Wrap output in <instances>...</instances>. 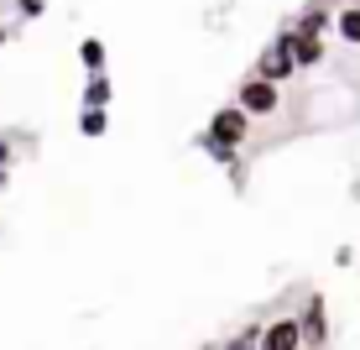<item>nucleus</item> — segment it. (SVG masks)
I'll use <instances>...</instances> for the list:
<instances>
[{"label":"nucleus","instance_id":"1","mask_svg":"<svg viewBox=\"0 0 360 350\" xmlns=\"http://www.w3.org/2000/svg\"><path fill=\"white\" fill-rule=\"evenodd\" d=\"M209 142H219V146H230V152H235V146L245 142V110H240V105H235V110H219L214 126H209Z\"/></svg>","mask_w":360,"mask_h":350},{"label":"nucleus","instance_id":"2","mask_svg":"<svg viewBox=\"0 0 360 350\" xmlns=\"http://www.w3.org/2000/svg\"><path fill=\"white\" fill-rule=\"evenodd\" d=\"M297 345H303V324L297 319H277V324L262 330V345L256 350H297Z\"/></svg>","mask_w":360,"mask_h":350},{"label":"nucleus","instance_id":"3","mask_svg":"<svg viewBox=\"0 0 360 350\" xmlns=\"http://www.w3.org/2000/svg\"><path fill=\"white\" fill-rule=\"evenodd\" d=\"M292 63H297V58H292V32H282V42L262 58V73H256V79H271V84H277V79H288V73H292Z\"/></svg>","mask_w":360,"mask_h":350},{"label":"nucleus","instance_id":"4","mask_svg":"<svg viewBox=\"0 0 360 350\" xmlns=\"http://www.w3.org/2000/svg\"><path fill=\"white\" fill-rule=\"evenodd\" d=\"M240 110H245V115H266V110H277V84H271V79H251L240 89Z\"/></svg>","mask_w":360,"mask_h":350},{"label":"nucleus","instance_id":"5","mask_svg":"<svg viewBox=\"0 0 360 350\" xmlns=\"http://www.w3.org/2000/svg\"><path fill=\"white\" fill-rule=\"evenodd\" d=\"M297 324H303V345H324V304H319V298L303 308Z\"/></svg>","mask_w":360,"mask_h":350},{"label":"nucleus","instance_id":"6","mask_svg":"<svg viewBox=\"0 0 360 350\" xmlns=\"http://www.w3.org/2000/svg\"><path fill=\"white\" fill-rule=\"evenodd\" d=\"M319 53H324V47H319V37L292 32V58H297V63H319Z\"/></svg>","mask_w":360,"mask_h":350},{"label":"nucleus","instance_id":"7","mask_svg":"<svg viewBox=\"0 0 360 350\" xmlns=\"http://www.w3.org/2000/svg\"><path fill=\"white\" fill-rule=\"evenodd\" d=\"M84 105H89V110L110 105V79H105V73H94V79H89V89H84Z\"/></svg>","mask_w":360,"mask_h":350},{"label":"nucleus","instance_id":"8","mask_svg":"<svg viewBox=\"0 0 360 350\" xmlns=\"http://www.w3.org/2000/svg\"><path fill=\"white\" fill-rule=\"evenodd\" d=\"M340 32H345V42H360V6L340 11Z\"/></svg>","mask_w":360,"mask_h":350},{"label":"nucleus","instance_id":"9","mask_svg":"<svg viewBox=\"0 0 360 350\" xmlns=\"http://www.w3.org/2000/svg\"><path fill=\"white\" fill-rule=\"evenodd\" d=\"M84 63H89L94 73H99V63H105V47H99L94 37H89V42H84Z\"/></svg>","mask_w":360,"mask_h":350},{"label":"nucleus","instance_id":"10","mask_svg":"<svg viewBox=\"0 0 360 350\" xmlns=\"http://www.w3.org/2000/svg\"><path fill=\"white\" fill-rule=\"evenodd\" d=\"M84 131L99 136V131H105V115H99V110H89V115H84Z\"/></svg>","mask_w":360,"mask_h":350},{"label":"nucleus","instance_id":"11","mask_svg":"<svg viewBox=\"0 0 360 350\" xmlns=\"http://www.w3.org/2000/svg\"><path fill=\"white\" fill-rule=\"evenodd\" d=\"M251 340H256V330H251V335H240V340H235L230 350H251Z\"/></svg>","mask_w":360,"mask_h":350}]
</instances>
